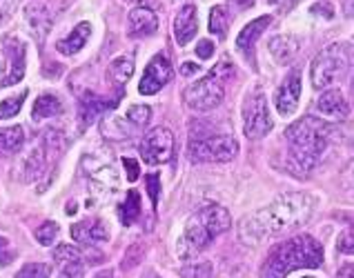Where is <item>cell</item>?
Here are the masks:
<instances>
[{
    "label": "cell",
    "instance_id": "obj_1",
    "mask_svg": "<svg viewBox=\"0 0 354 278\" xmlns=\"http://www.w3.org/2000/svg\"><path fill=\"white\" fill-rule=\"evenodd\" d=\"M317 210V198L306 192L283 194L257 214L243 218L239 238L245 245H261L270 236L295 232L306 225Z\"/></svg>",
    "mask_w": 354,
    "mask_h": 278
},
{
    "label": "cell",
    "instance_id": "obj_2",
    "mask_svg": "<svg viewBox=\"0 0 354 278\" xmlns=\"http://www.w3.org/2000/svg\"><path fill=\"white\" fill-rule=\"evenodd\" d=\"M332 136V127L315 116H306L292 123L286 129L288 141V158L286 167L290 174L306 178L317 170L323 152L328 150Z\"/></svg>",
    "mask_w": 354,
    "mask_h": 278
},
{
    "label": "cell",
    "instance_id": "obj_3",
    "mask_svg": "<svg viewBox=\"0 0 354 278\" xmlns=\"http://www.w3.org/2000/svg\"><path fill=\"white\" fill-rule=\"evenodd\" d=\"M323 265V247L315 236L299 234L288 241L272 247V252L263 261L261 278H286L290 272H297L308 267L317 270Z\"/></svg>",
    "mask_w": 354,
    "mask_h": 278
},
{
    "label": "cell",
    "instance_id": "obj_4",
    "mask_svg": "<svg viewBox=\"0 0 354 278\" xmlns=\"http://www.w3.org/2000/svg\"><path fill=\"white\" fill-rule=\"evenodd\" d=\"M232 76H234V67H232L227 61L218 63L205 78L192 83L185 89L183 92L185 105L189 109H194V112H209V109H216L225 101V85Z\"/></svg>",
    "mask_w": 354,
    "mask_h": 278
},
{
    "label": "cell",
    "instance_id": "obj_5",
    "mask_svg": "<svg viewBox=\"0 0 354 278\" xmlns=\"http://www.w3.org/2000/svg\"><path fill=\"white\" fill-rule=\"evenodd\" d=\"M348 67V47L346 45H330L321 54L315 56L310 65V78L315 89H328L332 83L341 78Z\"/></svg>",
    "mask_w": 354,
    "mask_h": 278
},
{
    "label": "cell",
    "instance_id": "obj_6",
    "mask_svg": "<svg viewBox=\"0 0 354 278\" xmlns=\"http://www.w3.org/2000/svg\"><path fill=\"white\" fill-rule=\"evenodd\" d=\"M187 154L192 163H232L239 156V143L225 134L192 138Z\"/></svg>",
    "mask_w": 354,
    "mask_h": 278
},
{
    "label": "cell",
    "instance_id": "obj_7",
    "mask_svg": "<svg viewBox=\"0 0 354 278\" xmlns=\"http://www.w3.org/2000/svg\"><path fill=\"white\" fill-rule=\"evenodd\" d=\"M272 132L268 98L261 87H254L243 101V134L250 141H261Z\"/></svg>",
    "mask_w": 354,
    "mask_h": 278
},
{
    "label": "cell",
    "instance_id": "obj_8",
    "mask_svg": "<svg viewBox=\"0 0 354 278\" xmlns=\"http://www.w3.org/2000/svg\"><path fill=\"white\" fill-rule=\"evenodd\" d=\"M27 69V47L16 36L0 41V87H12L23 81Z\"/></svg>",
    "mask_w": 354,
    "mask_h": 278
},
{
    "label": "cell",
    "instance_id": "obj_9",
    "mask_svg": "<svg viewBox=\"0 0 354 278\" xmlns=\"http://www.w3.org/2000/svg\"><path fill=\"white\" fill-rule=\"evenodd\" d=\"M174 154V134L167 127H154L140 143V156L147 165H163Z\"/></svg>",
    "mask_w": 354,
    "mask_h": 278
},
{
    "label": "cell",
    "instance_id": "obj_10",
    "mask_svg": "<svg viewBox=\"0 0 354 278\" xmlns=\"http://www.w3.org/2000/svg\"><path fill=\"white\" fill-rule=\"evenodd\" d=\"M58 145H60V134H58V132H47L43 138H40L38 145L34 147L32 152L27 154L25 163H23V170H25V181L34 183V181H38V178L47 172V165H49V154H52Z\"/></svg>",
    "mask_w": 354,
    "mask_h": 278
},
{
    "label": "cell",
    "instance_id": "obj_11",
    "mask_svg": "<svg viewBox=\"0 0 354 278\" xmlns=\"http://www.w3.org/2000/svg\"><path fill=\"white\" fill-rule=\"evenodd\" d=\"M171 78H174V67H171V61L160 52L156 54L145 67V74L140 78L138 92L143 96H154L163 89Z\"/></svg>",
    "mask_w": 354,
    "mask_h": 278
},
{
    "label": "cell",
    "instance_id": "obj_12",
    "mask_svg": "<svg viewBox=\"0 0 354 278\" xmlns=\"http://www.w3.org/2000/svg\"><path fill=\"white\" fill-rule=\"evenodd\" d=\"M299 101H301V69H292V72L283 78V83L274 96L277 112L281 116H292L297 112Z\"/></svg>",
    "mask_w": 354,
    "mask_h": 278
},
{
    "label": "cell",
    "instance_id": "obj_13",
    "mask_svg": "<svg viewBox=\"0 0 354 278\" xmlns=\"http://www.w3.org/2000/svg\"><path fill=\"white\" fill-rule=\"evenodd\" d=\"M72 236L80 245H100L109 241V230L100 218H83L72 225Z\"/></svg>",
    "mask_w": 354,
    "mask_h": 278
},
{
    "label": "cell",
    "instance_id": "obj_14",
    "mask_svg": "<svg viewBox=\"0 0 354 278\" xmlns=\"http://www.w3.org/2000/svg\"><path fill=\"white\" fill-rule=\"evenodd\" d=\"M201 225L205 227V230L212 234V236H221V234H225L230 227H232V218H230V212L225 210V207H221L216 203H207L203 205L201 210L194 214Z\"/></svg>",
    "mask_w": 354,
    "mask_h": 278
},
{
    "label": "cell",
    "instance_id": "obj_15",
    "mask_svg": "<svg viewBox=\"0 0 354 278\" xmlns=\"http://www.w3.org/2000/svg\"><path fill=\"white\" fill-rule=\"evenodd\" d=\"M317 112L326 118H335V121H341L350 114V105L343 96L341 89L337 87H328L326 92H321V96L317 98Z\"/></svg>",
    "mask_w": 354,
    "mask_h": 278
},
{
    "label": "cell",
    "instance_id": "obj_16",
    "mask_svg": "<svg viewBox=\"0 0 354 278\" xmlns=\"http://www.w3.org/2000/svg\"><path fill=\"white\" fill-rule=\"evenodd\" d=\"M198 34V14L194 5H185L174 18V36L180 47L189 45Z\"/></svg>",
    "mask_w": 354,
    "mask_h": 278
},
{
    "label": "cell",
    "instance_id": "obj_17",
    "mask_svg": "<svg viewBox=\"0 0 354 278\" xmlns=\"http://www.w3.org/2000/svg\"><path fill=\"white\" fill-rule=\"evenodd\" d=\"M158 29V18L156 14L151 12L147 7H136L129 12V18H127V32L131 38H145V36H151L156 34Z\"/></svg>",
    "mask_w": 354,
    "mask_h": 278
},
{
    "label": "cell",
    "instance_id": "obj_18",
    "mask_svg": "<svg viewBox=\"0 0 354 278\" xmlns=\"http://www.w3.org/2000/svg\"><path fill=\"white\" fill-rule=\"evenodd\" d=\"M272 25V16H259L252 23H248L245 27L241 29V34L236 36V49L241 54L250 56L252 49H254L257 41L263 36V32Z\"/></svg>",
    "mask_w": 354,
    "mask_h": 278
},
{
    "label": "cell",
    "instance_id": "obj_19",
    "mask_svg": "<svg viewBox=\"0 0 354 278\" xmlns=\"http://www.w3.org/2000/svg\"><path fill=\"white\" fill-rule=\"evenodd\" d=\"M268 49L272 58L279 63V65H288L297 58L299 49H301V41L297 36H286V34H279V36H272Z\"/></svg>",
    "mask_w": 354,
    "mask_h": 278
},
{
    "label": "cell",
    "instance_id": "obj_20",
    "mask_svg": "<svg viewBox=\"0 0 354 278\" xmlns=\"http://www.w3.org/2000/svg\"><path fill=\"white\" fill-rule=\"evenodd\" d=\"M25 18H27V25L32 27V32L36 34L38 41H43V38L49 34V29H52V12H49V7L45 3H29L25 7Z\"/></svg>",
    "mask_w": 354,
    "mask_h": 278
},
{
    "label": "cell",
    "instance_id": "obj_21",
    "mask_svg": "<svg viewBox=\"0 0 354 278\" xmlns=\"http://www.w3.org/2000/svg\"><path fill=\"white\" fill-rule=\"evenodd\" d=\"M89 36H92V25L89 23H80L76 25L72 32H69L63 41H58L56 43V49H58V54H63V56H74L78 54L80 49H83L89 41Z\"/></svg>",
    "mask_w": 354,
    "mask_h": 278
},
{
    "label": "cell",
    "instance_id": "obj_22",
    "mask_svg": "<svg viewBox=\"0 0 354 278\" xmlns=\"http://www.w3.org/2000/svg\"><path fill=\"white\" fill-rule=\"evenodd\" d=\"M25 145V129L20 125L0 127V154L12 156L23 150Z\"/></svg>",
    "mask_w": 354,
    "mask_h": 278
},
{
    "label": "cell",
    "instance_id": "obj_23",
    "mask_svg": "<svg viewBox=\"0 0 354 278\" xmlns=\"http://www.w3.org/2000/svg\"><path fill=\"white\" fill-rule=\"evenodd\" d=\"M134 74V61L129 56H120L107 67V83L114 87H125Z\"/></svg>",
    "mask_w": 354,
    "mask_h": 278
},
{
    "label": "cell",
    "instance_id": "obj_24",
    "mask_svg": "<svg viewBox=\"0 0 354 278\" xmlns=\"http://www.w3.org/2000/svg\"><path fill=\"white\" fill-rule=\"evenodd\" d=\"M60 112H63V103H60L54 94H43L36 98L34 109H32V118L34 121H47V118H54Z\"/></svg>",
    "mask_w": 354,
    "mask_h": 278
},
{
    "label": "cell",
    "instance_id": "obj_25",
    "mask_svg": "<svg viewBox=\"0 0 354 278\" xmlns=\"http://www.w3.org/2000/svg\"><path fill=\"white\" fill-rule=\"evenodd\" d=\"M109 107V101H105V98H100L98 94H92V92H85L83 98H80V121H83L85 125L92 123L94 118L105 112V109Z\"/></svg>",
    "mask_w": 354,
    "mask_h": 278
},
{
    "label": "cell",
    "instance_id": "obj_26",
    "mask_svg": "<svg viewBox=\"0 0 354 278\" xmlns=\"http://www.w3.org/2000/svg\"><path fill=\"white\" fill-rule=\"evenodd\" d=\"M230 23H232V16H230V9L225 5L212 7V12H209V32L212 34L218 36V38H225Z\"/></svg>",
    "mask_w": 354,
    "mask_h": 278
},
{
    "label": "cell",
    "instance_id": "obj_27",
    "mask_svg": "<svg viewBox=\"0 0 354 278\" xmlns=\"http://www.w3.org/2000/svg\"><path fill=\"white\" fill-rule=\"evenodd\" d=\"M118 214H120V221H123V225H134L140 218V194L138 192H129L125 196V201L120 203Z\"/></svg>",
    "mask_w": 354,
    "mask_h": 278
},
{
    "label": "cell",
    "instance_id": "obj_28",
    "mask_svg": "<svg viewBox=\"0 0 354 278\" xmlns=\"http://www.w3.org/2000/svg\"><path fill=\"white\" fill-rule=\"evenodd\" d=\"M27 98V89H23V92H18L16 96H9L5 98V101H0V121H5V118H12L20 112V107H23Z\"/></svg>",
    "mask_w": 354,
    "mask_h": 278
},
{
    "label": "cell",
    "instance_id": "obj_29",
    "mask_svg": "<svg viewBox=\"0 0 354 278\" xmlns=\"http://www.w3.org/2000/svg\"><path fill=\"white\" fill-rule=\"evenodd\" d=\"M16 278H52V267L45 263H27L16 272Z\"/></svg>",
    "mask_w": 354,
    "mask_h": 278
},
{
    "label": "cell",
    "instance_id": "obj_30",
    "mask_svg": "<svg viewBox=\"0 0 354 278\" xmlns=\"http://www.w3.org/2000/svg\"><path fill=\"white\" fill-rule=\"evenodd\" d=\"M127 121L136 127H145L151 121V107L149 105H131L127 109Z\"/></svg>",
    "mask_w": 354,
    "mask_h": 278
},
{
    "label": "cell",
    "instance_id": "obj_31",
    "mask_svg": "<svg viewBox=\"0 0 354 278\" xmlns=\"http://www.w3.org/2000/svg\"><path fill=\"white\" fill-rule=\"evenodd\" d=\"M56 236H58V225L54 221H47L43 223L36 230V241L43 245V247H49V245H54L56 241Z\"/></svg>",
    "mask_w": 354,
    "mask_h": 278
},
{
    "label": "cell",
    "instance_id": "obj_32",
    "mask_svg": "<svg viewBox=\"0 0 354 278\" xmlns=\"http://www.w3.org/2000/svg\"><path fill=\"white\" fill-rule=\"evenodd\" d=\"M58 278H85V263H83V258L58 265Z\"/></svg>",
    "mask_w": 354,
    "mask_h": 278
},
{
    "label": "cell",
    "instance_id": "obj_33",
    "mask_svg": "<svg viewBox=\"0 0 354 278\" xmlns=\"http://www.w3.org/2000/svg\"><path fill=\"white\" fill-rule=\"evenodd\" d=\"M180 276L183 278H209L212 276V265L209 263H192L180 267Z\"/></svg>",
    "mask_w": 354,
    "mask_h": 278
},
{
    "label": "cell",
    "instance_id": "obj_34",
    "mask_svg": "<svg viewBox=\"0 0 354 278\" xmlns=\"http://www.w3.org/2000/svg\"><path fill=\"white\" fill-rule=\"evenodd\" d=\"M80 258V250H76L74 245H58L56 250H54V261L58 265H63V263H69V261H78Z\"/></svg>",
    "mask_w": 354,
    "mask_h": 278
},
{
    "label": "cell",
    "instance_id": "obj_35",
    "mask_svg": "<svg viewBox=\"0 0 354 278\" xmlns=\"http://www.w3.org/2000/svg\"><path fill=\"white\" fill-rule=\"evenodd\" d=\"M143 256H145V247L136 243V245H131L127 254L123 256V270H131V267H136L140 261H143Z\"/></svg>",
    "mask_w": 354,
    "mask_h": 278
},
{
    "label": "cell",
    "instance_id": "obj_36",
    "mask_svg": "<svg viewBox=\"0 0 354 278\" xmlns=\"http://www.w3.org/2000/svg\"><path fill=\"white\" fill-rule=\"evenodd\" d=\"M337 250L341 254H354V225H350L348 230H343L337 238Z\"/></svg>",
    "mask_w": 354,
    "mask_h": 278
},
{
    "label": "cell",
    "instance_id": "obj_37",
    "mask_svg": "<svg viewBox=\"0 0 354 278\" xmlns=\"http://www.w3.org/2000/svg\"><path fill=\"white\" fill-rule=\"evenodd\" d=\"M145 190H147V196L151 205H158V196H160V176L158 174H149L147 181H145Z\"/></svg>",
    "mask_w": 354,
    "mask_h": 278
},
{
    "label": "cell",
    "instance_id": "obj_38",
    "mask_svg": "<svg viewBox=\"0 0 354 278\" xmlns=\"http://www.w3.org/2000/svg\"><path fill=\"white\" fill-rule=\"evenodd\" d=\"M14 250H12V245H9V241L5 236H0V265H9L14 261Z\"/></svg>",
    "mask_w": 354,
    "mask_h": 278
},
{
    "label": "cell",
    "instance_id": "obj_39",
    "mask_svg": "<svg viewBox=\"0 0 354 278\" xmlns=\"http://www.w3.org/2000/svg\"><path fill=\"white\" fill-rule=\"evenodd\" d=\"M123 167H125V172H127V181L129 183L138 181V176H140L138 161H134V158H123Z\"/></svg>",
    "mask_w": 354,
    "mask_h": 278
},
{
    "label": "cell",
    "instance_id": "obj_40",
    "mask_svg": "<svg viewBox=\"0 0 354 278\" xmlns=\"http://www.w3.org/2000/svg\"><path fill=\"white\" fill-rule=\"evenodd\" d=\"M212 54H214V43H212V41H201L196 45V56L198 58L207 61V58H212Z\"/></svg>",
    "mask_w": 354,
    "mask_h": 278
},
{
    "label": "cell",
    "instance_id": "obj_41",
    "mask_svg": "<svg viewBox=\"0 0 354 278\" xmlns=\"http://www.w3.org/2000/svg\"><path fill=\"white\" fill-rule=\"evenodd\" d=\"M299 0H270V5H274L279 12H290L292 7H295Z\"/></svg>",
    "mask_w": 354,
    "mask_h": 278
},
{
    "label": "cell",
    "instance_id": "obj_42",
    "mask_svg": "<svg viewBox=\"0 0 354 278\" xmlns=\"http://www.w3.org/2000/svg\"><path fill=\"white\" fill-rule=\"evenodd\" d=\"M312 14H326V18L330 21L335 16V9H332V5H315L312 7Z\"/></svg>",
    "mask_w": 354,
    "mask_h": 278
},
{
    "label": "cell",
    "instance_id": "obj_43",
    "mask_svg": "<svg viewBox=\"0 0 354 278\" xmlns=\"http://www.w3.org/2000/svg\"><path fill=\"white\" fill-rule=\"evenodd\" d=\"M230 5L236 9V12H245L252 5H254V0H230Z\"/></svg>",
    "mask_w": 354,
    "mask_h": 278
},
{
    "label": "cell",
    "instance_id": "obj_44",
    "mask_svg": "<svg viewBox=\"0 0 354 278\" xmlns=\"http://www.w3.org/2000/svg\"><path fill=\"white\" fill-rule=\"evenodd\" d=\"M337 278H354V263H346L337 272Z\"/></svg>",
    "mask_w": 354,
    "mask_h": 278
},
{
    "label": "cell",
    "instance_id": "obj_45",
    "mask_svg": "<svg viewBox=\"0 0 354 278\" xmlns=\"http://www.w3.org/2000/svg\"><path fill=\"white\" fill-rule=\"evenodd\" d=\"M343 16L354 18V0H343Z\"/></svg>",
    "mask_w": 354,
    "mask_h": 278
},
{
    "label": "cell",
    "instance_id": "obj_46",
    "mask_svg": "<svg viewBox=\"0 0 354 278\" xmlns=\"http://www.w3.org/2000/svg\"><path fill=\"white\" fill-rule=\"evenodd\" d=\"M194 72H198V67L192 65V63H185L183 67H180V74H183V76H192Z\"/></svg>",
    "mask_w": 354,
    "mask_h": 278
},
{
    "label": "cell",
    "instance_id": "obj_47",
    "mask_svg": "<svg viewBox=\"0 0 354 278\" xmlns=\"http://www.w3.org/2000/svg\"><path fill=\"white\" fill-rule=\"evenodd\" d=\"M94 278H114V272L112 270H100L98 274H94Z\"/></svg>",
    "mask_w": 354,
    "mask_h": 278
},
{
    "label": "cell",
    "instance_id": "obj_48",
    "mask_svg": "<svg viewBox=\"0 0 354 278\" xmlns=\"http://www.w3.org/2000/svg\"><path fill=\"white\" fill-rule=\"evenodd\" d=\"M143 278H158V276H156V274H154V272H149V274H145V276H143Z\"/></svg>",
    "mask_w": 354,
    "mask_h": 278
},
{
    "label": "cell",
    "instance_id": "obj_49",
    "mask_svg": "<svg viewBox=\"0 0 354 278\" xmlns=\"http://www.w3.org/2000/svg\"><path fill=\"white\" fill-rule=\"evenodd\" d=\"M306 278H315V276H306Z\"/></svg>",
    "mask_w": 354,
    "mask_h": 278
},
{
    "label": "cell",
    "instance_id": "obj_50",
    "mask_svg": "<svg viewBox=\"0 0 354 278\" xmlns=\"http://www.w3.org/2000/svg\"><path fill=\"white\" fill-rule=\"evenodd\" d=\"M352 174H354V167H352Z\"/></svg>",
    "mask_w": 354,
    "mask_h": 278
}]
</instances>
